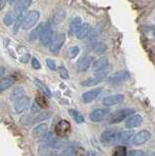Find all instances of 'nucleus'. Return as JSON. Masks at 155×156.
Returning a JSON list of instances; mask_svg holds the SVG:
<instances>
[{"instance_id": "f03ea898", "label": "nucleus", "mask_w": 155, "mask_h": 156, "mask_svg": "<svg viewBox=\"0 0 155 156\" xmlns=\"http://www.w3.org/2000/svg\"><path fill=\"white\" fill-rule=\"evenodd\" d=\"M135 113L134 108H122L119 110H116L112 114H110L108 122L109 124H117L120 122L124 121L126 118H128L131 115Z\"/></svg>"}, {"instance_id": "f257e3e1", "label": "nucleus", "mask_w": 155, "mask_h": 156, "mask_svg": "<svg viewBox=\"0 0 155 156\" xmlns=\"http://www.w3.org/2000/svg\"><path fill=\"white\" fill-rule=\"evenodd\" d=\"M120 135L121 132L116 129H107L104 131L100 136V141L104 144L111 145L116 144L117 141H120Z\"/></svg>"}, {"instance_id": "e433bc0d", "label": "nucleus", "mask_w": 155, "mask_h": 156, "mask_svg": "<svg viewBox=\"0 0 155 156\" xmlns=\"http://www.w3.org/2000/svg\"><path fill=\"white\" fill-rule=\"evenodd\" d=\"M46 63H47L48 68H50L51 70L55 71V70L57 69L56 62H55L54 61H53V60H51V58H47V60H46Z\"/></svg>"}, {"instance_id": "393cba45", "label": "nucleus", "mask_w": 155, "mask_h": 156, "mask_svg": "<svg viewBox=\"0 0 155 156\" xmlns=\"http://www.w3.org/2000/svg\"><path fill=\"white\" fill-rule=\"evenodd\" d=\"M14 83H15V78L14 77H5L0 80V92L7 90L10 88Z\"/></svg>"}, {"instance_id": "c85d7f7f", "label": "nucleus", "mask_w": 155, "mask_h": 156, "mask_svg": "<svg viewBox=\"0 0 155 156\" xmlns=\"http://www.w3.org/2000/svg\"><path fill=\"white\" fill-rule=\"evenodd\" d=\"M43 27H44V23H40L34 29H32L31 32L30 33V40H35V39L39 38Z\"/></svg>"}, {"instance_id": "7ed1b4c3", "label": "nucleus", "mask_w": 155, "mask_h": 156, "mask_svg": "<svg viewBox=\"0 0 155 156\" xmlns=\"http://www.w3.org/2000/svg\"><path fill=\"white\" fill-rule=\"evenodd\" d=\"M65 42V33H56L54 36H53L52 40L49 44V49L51 53L57 55L58 53L61 51V49L62 47V45Z\"/></svg>"}, {"instance_id": "2eb2a0df", "label": "nucleus", "mask_w": 155, "mask_h": 156, "mask_svg": "<svg viewBox=\"0 0 155 156\" xmlns=\"http://www.w3.org/2000/svg\"><path fill=\"white\" fill-rule=\"evenodd\" d=\"M125 100V97L122 94H115V95H110L105 97L103 100V105L105 106H112L115 105H118L123 102Z\"/></svg>"}, {"instance_id": "37998d69", "label": "nucleus", "mask_w": 155, "mask_h": 156, "mask_svg": "<svg viewBox=\"0 0 155 156\" xmlns=\"http://www.w3.org/2000/svg\"><path fill=\"white\" fill-rule=\"evenodd\" d=\"M151 156H155V152H153V153L151 154Z\"/></svg>"}, {"instance_id": "c756f323", "label": "nucleus", "mask_w": 155, "mask_h": 156, "mask_svg": "<svg viewBox=\"0 0 155 156\" xmlns=\"http://www.w3.org/2000/svg\"><path fill=\"white\" fill-rule=\"evenodd\" d=\"M133 131H125V132H121L120 135V143L123 144H128L129 141L133 140Z\"/></svg>"}, {"instance_id": "a211bd4d", "label": "nucleus", "mask_w": 155, "mask_h": 156, "mask_svg": "<svg viewBox=\"0 0 155 156\" xmlns=\"http://www.w3.org/2000/svg\"><path fill=\"white\" fill-rule=\"evenodd\" d=\"M93 62H95L93 57H91V56L83 57L82 58H80L78 62H77V69H78V71H81V72L87 71L91 67Z\"/></svg>"}, {"instance_id": "f8f14e48", "label": "nucleus", "mask_w": 155, "mask_h": 156, "mask_svg": "<svg viewBox=\"0 0 155 156\" xmlns=\"http://www.w3.org/2000/svg\"><path fill=\"white\" fill-rule=\"evenodd\" d=\"M109 114V109L107 108H97L91 112L89 117L93 122H100L104 120Z\"/></svg>"}, {"instance_id": "423d86ee", "label": "nucleus", "mask_w": 155, "mask_h": 156, "mask_svg": "<svg viewBox=\"0 0 155 156\" xmlns=\"http://www.w3.org/2000/svg\"><path fill=\"white\" fill-rule=\"evenodd\" d=\"M53 36H54V33H53V28L50 23H45L44 24V27H43L41 34H40V37H39V40L40 43L42 44L43 46H47L49 45Z\"/></svg>"}, {"instance_id": "ddd939ff", "label": "nucleus", "mask_w": 155, "mask_h": 156, "mask_svg": "<svg viewBox=\"0 0 155 156\" xmlns=\"http://www.w3.org/2000/svg\"><path fill=\"white\" fill-rule=\"evenodd\" d=\"M47 134H48V125L45 123L38 124L32 130L33 138L37 140H43V139L45 138Z\"/></svg>"}, {"instance_id": "72a5a7b5", "label": "nucleus", "mask_w": 155, "mask_h": 156, "mask_svg": "<svg viewBox=\"0 0 155 156\" xmlns=\"http://www.w3.org/2000/svg\"><path fill=\"white\" fill-rule=\"evenodd\" d=\"M79 53H80L79 47L73 46V47H70L69 50H67V56H69V58H75L77 56L79 55Z\"/></svg>"}, {"instance_id": "a878e982", "label": "nucleus", "mask_w": 155, "mask_h": 156, "mask_svg": "<svg viewBox=\"0 0 155 156\" xmlns=\"http://www.w3.org/2000/svg\"><path fill=\"white\" fill-rule=\"evenodd\" d=\"M92 48H93V50L97 54H99V55H103L104 53H105L106 51H107V46H106L104 43H101V42L93 43Z\"/></svg>"}, {"instance_id": "f3484780", "label": "nucleus", "mask_w": 155, "mask_h": 156, "mask_svg": "<svg viewBox=\"0 0 155 156\" xmlns=\"http://www.w3.org/2000/svg\"><path fill=\"white\" fill-rule=\"evenodd\" d=\"M142 123H143V116L139 114H133L130 117H128V119L126 120L125 127L127 129H134L139 127Z\"/></svg>"}, {"instance_id": "9d476101", "label": "nucleus", "mask_w": 155, "mask_h": 156, "mask_svg": "<svg viewBox=\"0 0 155 156\" xmlns=\"http://www.w3.org/2000/svg\"><path fill=\"white\" fill-rule=\"evenodd\" d=\"M101 92H103V88H95V89L87 91L82 94L81 100L85 104H90V102L95 101L101 94Z\"/></svg>"}, {"instance_id": "dca6fc26", "label": "nucleus", "mask_w": 155, "mask_h": 156, "mask_svg": "<svg viewBox=\"0 0 155 156\" xmlns=\"http://www.w3.org/2000/svg\"><path fill=\"white\" fill-rule=\"evenodd\" d=\"M107 75V73H98V74H94V76H92L88 79H86L84 81L81 82V85L84 87H91V86H95L97 84H99L101 81H103L104 78Z\"/></svg>"}, {"instance_id": "bb28decb", "label": "nucleus", "mask_w": 155, "mask_h": 156, "mask_svg": "<svg viewBox=\"0 0 155 156\" xmlns=\"http://www.w3.org/2000/svg\"><path fill=\"white\" fill-rule=\"evenodd\" d=\"M26 16V14L25 12L20 14V15H18V17L15 21V24H14V28H13L14 33H17L19 29H20V27H23V20H25Z\"/></svg>"}, {"instance_id": "cd10ccee", "label": "nucleus", "mask_w": 155, "mask_h": 156, "mask_svg": "<svg viewBox=\"0 0 155 156\" xmlns=\"http://www.w3.org/2000/svg\"><path fill=\"white\" fill-rule=\"evenodd\" d=\"M69 112L70 116L72 117V118H73V120L76 122V123H78V124L84 123L85 118H84V116L82 115L79 111H77L75 109H69Z\"/></svg>"}, {"instance_id": "6ab92c4d", "label": "nucleus", "mask_w": 155, "mask_h": 156, "mask_svg": "<svg viewBox=\"0 0 155 156\" xmlns=\"http://www.w3.org/2000/svg\"><path fill=\"white\" fill-rule=\"evenodd\" d=\"M31 3H32V0H19L15 5L14 12L17 15H20L25 12L26 10L30 6Z\"/></svg>"}, {"instance_id": "20e7f679", "label": "nucleus", "mask_w": 155, "mask_h": 156, "mask_svg": "<svg viewBox=\"0 0 155 156\" xmlns=\"http://www.w3.org/2000/svg\"><path fill=\"white\" fill-rule=\"evenodd\" d=\"M39 19H40V13L38 11L33 10V11L26 13V16L23 23V27H22L23 29L27 30V29L32 28L37 23V22L39 21Z\"/></svg>"}, {"instance_id": "7c9ffc66", "label": "nucleus", "mask_w": 155, "mask_h": 156, "mask_svg": "<svg viewBox=\"0 0 155 156\" xmlns=\"http://www.w3.org/2000/svg\"><path fill=\"white\" fill-rule=\"evenodd\" d=\"M34 82H35V85H36L38 88H39V89L41 90V92H42L45 96L49 97V98L52 96V93H51L50 89H49V88H48L42 81H40L39 79H35Z\"/></svg>"}, {"instance_id": "4be33fe9", "label": "nucleus", "mask_w": 155, "mask_h": 156, "mask_svg": "<svg viewBox=\"0 0 155 156\" xmlns=\"http://www.w3.org/2000/svg\"><path fill=\"white\" fill-rule=\"evenodd\" d=\"M65 18V12L62 9H57L55 10L54 14H53L52 17V23L54 24H59L62 23Z\"/></svg>"}, {"instance_id": "412c9836", "label": "nucleus", "mask_w": 155, "mask_h": 156, "mask_svg": "<svg viewBox=\"0 0 155 156\" xmlns=\"http://www.w3.org/2000/svg\"><path fill=\"white\" fill-rule=\"evenodd\" d=\"M92 31L91 26L89 23H83L78 32L76 33V37L78 39H85L86 37H88L90 35V33Z\"/></svg>"}, {"instance_id": "b1692460", "label": "nucleus", "mask_w": 155, "mask_h": 156, "mask_svg": "<svg viewBox=\"0 0 155 156\" xmlns=\"http://www.w3.org/2000/svg\"><path fill=\"white\" fill-rule=\"evenodd\" d=\"M26 96V90L23 87H17L13 90L10 95V100L12 101H16L17 100L21 99L22 97Z\"/></svg>"}, {"instance_id": "c9c22d12", "label": "nucleus", "mask_w": 155, "mask_h": 156, "mask_svg": "<svg viewBox=\"0 0 155 156\" xmlns=\"http://www.w3.org/2000/svg\"><path fill=\"white\" fill-rule=\"evenodd\" d=\"M59 72H60V75L62 78L64 79H69V71L66 70V68L64 66H61L59 67Z\"/></svg>"}, {"instance_id": "5701e85b", "label": "nucleus", "mask_w": 155, "mask_h": 156, "mask_svg": "<svg viewBox=\"0 0 155 156\" xmlns=\"http://www.w3.org/2000/svg\"><path fill=\"white\" fill-rule=\"evenodd\" d=\"M75 149L72 147H65L52 152L51 156H74Z\"/></svg>"}, {"instance_id": "2f4dec72", "label": "nucleus", "mask_w": 155, "mask_h": 156, "mask_svg": "<svg viewBox=\"0 0 155 156\" xmlns=\"http://www.w3.org/2000/svg\"><path fill=\"white\" fill-rule=\"evenodd\" d=\"M112 156H127V149L124 145H118L113 149Z\"/></svg>"}, {"instance_id": "0eeeda50", "label": "nucleus", "mask_w": 155, "mask_h": 156, "mask_svg": "<svg viewBox=\"0 0 155 156\" xmlns=\"http://www.w3.org/2000/svg\"><path fill=\"white\" fill-rule=\"evenodd\" d=\"M93 68H94V74H98V73H108V68H109L108 58L106 57L100 58L99 60L94 62Z\"/></svg>"}, {"instance_id": "f704fd0d", "label": "nucleus", "mask_w": 155, "mask_h": 156, "mask_svg": "<svg viewBox=\"0 0 155 156\" xmlns=\"http://www.w3.org/2000/svg\"><path fill=\"white\" fill-rule=\"evenodd\" d=\"M3 22H4V24L5 26H11L14 22V15L10 12V13H7L5 16H4V19H3Z\"/></svg>"}, {"instance_id": "1a4fd4ad", "label": "nucleus", "mask_w": 155, "mask_h": 156, "mask_svg": "<svg viewBox=\"0 0 155 156\" xmlns=\"http://www.w3.org/2000/svg\"><path fill=\"white\" fill-rule=\"evenodd\" d=\"M14 108L17 113H23V111H26L28 106L30 105V98L27 96H23L21 99L17 100L16 101H14Z\"/></svg>"}, {"instance_id": "a19ab883", "label": "nucleus", "mask_w": 155, "mask_h": 156, "mask_svg": "<svg viewBox=\"0 0 155 156\" xmlns=\"http://www.w3.org/2000/svg\"><path fill=\"white\" fill-rule=\"evenodd\" d=\"M88 156H99L98 154H97L95 151H93V150H89L88 151Z\"/></svg>"}, {"instance_id": "aec40b11", "label": "nucleus", "mask_w": 155, "mask_h": 156, "mask_svg": "<svg viewBox=\"0 0 155 156\" xmlns=\"http://www.w3.org/2000/svg\"><path fill=\"white\" fill-rule=\"evenodd\" d=\"M82 19L79 18V17H75L71 20L70 22V24H69V30H70V33L71 34H74L76 35V33L78 32V30L80 29V27H82Z\"/></svg>"}, {"instance_id": "39448f33", "label": "nucleus", "mask_w": 155, "mask_h": 156, "mask_svg": "<svg viewBox=\"0 0 155 156\" xmlns=\"http://www.w3.org/2000/svg\"><path fill=\"white\" fill-rule=\"evenodd\" d=\"M130 77H131V75H130L129 71H127V70H119L117 72L113 73L112 75L108 76L107 82L110 83V84L117 85V84H121V83L127 81Z\"/></svg>"}, {"instance_id": "ea45409f", "label": "nucleus", "mask_w": 155, "mask_h": 156, "mask_svg": "<svg viewBox=\"0 0 155 156\" xmlns=\"http://www.w3.org/2000/svg\"><path fill=\"white\" fill-rule=\"evenodd\" d=\"M127 156H144V152H143L142 150H132Z\"/></svg>"}, {"instance_id": "9b49d317", "label": "nucleus", "mask_w": 155, "mask_h": 156, "mask_svg": "<svg viewBox=\"0 0 155 156\" xmlns=\"http://www.w3.org/2000/svg\"><path fill=\"white\" fill-rule=\"evenodd\" d=\"M71 130L70 123L66 120H61L57 123L55 127V133L58 136H65Z\"/></svg>"}, {"instance_id": "58836bf2", "label": "nucleus", "mask_w": 155, "mask_h": 156, "mask_svg": "<svg viewBox=\"0 0 155 156\" xmlns=\"http://www.w3.org/2000/svg\"><path fill=\"white\" fill-rule=\"evenodd\" d=\"M40 109H41L40 105H38L36 101L33 102L32 105H31V112H32V113H37V112H40Z\"/></svg>"}, {"instance_id": "79ce46f5", "label": "nucleus", "mask_w": 155, "mask_h": 156, "mask_svg": "<svg viewBox=\"0 0 155 156\" xmlns=\"http://www.w3.org/2000/svg\"><path fill=\"white\" fill-rule=\"evenodd\" d=\"M4 72H5V69H4V67H2V66H0V79H1V77L3 76V74H4Z\"/></svg>"}, {"instance_id": "4468645a", "label": "nucleus", "mask_w": 155, "mask_h": 156, "mask_svg": "<svg viewBox=\"0 0 155 156\" xmlns=\"http://www.w3.org/2000/svg\"><path fill=\"white\" fill-rule=\"evenodd\" d=\"M150 139V133L146 130H142L136 133L135 136H133V140L132 143L135 145H142L145 144L146 141Z\"/></svg>"}, {"instance_id": "473e14b6", "label": "nucleus", "mask_w": 155, "mask_h": 156, "mask_svg": "<svg viewBox=\"0 0 155 156\" xmlns=\"http://www.w3.org/2000/svg\"><path fill=\"white\" fill-rule=\"evenodd\" d=\"M35 101L40 105L41 108H47V107L49 106V104H48L47 99L44 96H42V95H37L36 99H35Z\"/></svg>"}, {"instance_id": "6e6552de", "label": "nucleus", "mask_w": 155, "mask_h": 156, "mask_svg": "<svg viewBox=\"0 0 155 156\" xmlns=\"http://www.w3.org/2000/svg\"><path fill=\"white\" fill-rule=\"evenodd\" d=\"M51 117V112L49 111H41V112H37V113H33L31 116H27L26 117V122H25L26 124H36V123H40V122L44 121L46 119H49Z\"/></svg>"}, {"instance_id": "4c0bfd02", "label": "nucleus", "mask_w": 155, "mask_h": 156, "mask_svg": "<svg viewBox=\"0 0 155 156\" xmlns=\"http://www.w3.org/2000/svg\"><path fill=\"white\" fill-rule=\"evenodd\" d=\"M31 66H32L33 68H34V69H40V68H41V63L39 62V61H38L36 58H32Z\"/></svg>"}]
</instances>
